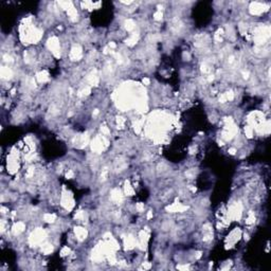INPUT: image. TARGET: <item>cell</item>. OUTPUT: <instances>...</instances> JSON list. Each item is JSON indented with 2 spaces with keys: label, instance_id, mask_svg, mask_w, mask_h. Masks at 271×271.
<instances>
[{
  "label": "cell",
  "instance_id": "obj_15",
  "mask_svg": "<svg viewBox=\"0 0 271 271\" xmlns=\"http://www.w3.org/2000/svg\"><path fill=\"white\" fill-rule=\"evenodd\" d=\"M70 254V249H69L68 247H64L63 249H62L61 251V255L62 256H67V255Z\"/></svg>",
  "mask_w": 271,
  "mask_h": 271
},
{
  "label": "cell",
  "instance_id": "obj_11",
  "mask_svg": "<svg viewBox=\"0 0 271 271\" xmlns=\"http://www.w3.org/2000/svg\"><path fill=\"white\" fill-rule=\"evenodd\" d=\"M124 26H125V30L127 31V32H132V31L135 30L136 23L132 19H127V20H125V23H124Z\"/></svg>",
  "mask_w": 271,
  "mask_h": 271
},
{
  "label": "cell",
  "instance_id": "obj_12",
  "mask_svg": "<svg viewBox=\"0 0 271 271\" xmlns=\"http://www.w3.org/2000/svg\"><path fill=\"white\" fill-rule=\"evenodd\" d=\"M44 220H45L46 223H53L56 220V216H55L54 214H51V213H46V214L44 215Z\"/></svg>",
  "mask_w": 271,
  "mask_h": 271
},
{
  "label": "cell",
  "instance_id": "obj_6",
  "mask_svg": "<svg viewBox=\"0 0 271 271\" xmlns=\"http://www.w3.org/2000/svg\"><path fill=\"white\" fill-rule=\"evenodd\" d=\"M110 199L115 203H120L123 201V196H122V193L120 192L118 188H114V190L111 191V195H110Z\"/></svg>",
  "mask_w": 271,
  "mask_h": 271
},
{
  "label": "cell",
  "instance_id": "obj_10",
  "mask_svg": "<svg viewBox=\"0 0 271 271\" xmlns=\"http://www.w3.org/2000/svg\"><path fill=\"white\" fill-rule=\"evenodd\" d=\"M124 193H125L126 196H132V195L135 194L134 188H132V185H130L128 181L125 182V185H124Z\"/></svg>",
  "mask_w": 271,
  "mask_h": 271
},
{
  "label": "cell",
  "instance_id": "obj_13",
  "mask_svg": "<svg viewBox=\"0 0 271 271\" xmlns=\"http://www.w3.org/2000/svg\"><path fill=\"white\" fill-rule=\"evenodd\" d=\"M52 251H53V246L51 245V244H46V245H44L43 247H41V252L46 255L50 254Z\"/></svg>",
  "mask_w": 271,
  "mask_h": 271
},
{
  "label": "cell",
  "instance_id": "obj_8",
  "mask_svg": "<svg viewBox=\"0 0 271 271\" xmlns=\"http://www.w3.org/2000/svg\"><path fill=\"white\" fill-rule=\"evenodd\" d=\"M36 81L40 84L46 83L47 81H49V74L47 71H40L36 74Z\"/></svg>",
  "mask_w": 271,
  "mask_h": 271
},
{
  "label": "cell",
  "instance_id": "obj_14",
  "mask_svg": "<svg viewBox=\"0 0 271 271\" xmlns=\"http://www.w3.org/2000/svg\"><path fill=\"white\" fill-rule=\"evenodd\" d=\"M162 18H163V13H162L161 11H157V12L154 14V19H155V20L160 21V20H162Z\"/></svg>",
  "mask_w": 271,
  "mask_h": 271
},
{
  "label": "cell",
  "instance_id": "obj_5",
  "mask_svg": "<svg viewBox=\"0 0 271 271\" xmlns=\"http://www.w3.org/2000/svg\"><path fill=\"white\" fill-rule=\"evenodd\" d=\"M185 210H188V206H183L182 203H173L172 206H168L166 208V211L172 213H176V212H184Z\"/></svg>",
  "mask_w": 271,
  "mask_h": 271
},
{
  "label": "cell",
  "instance_id": "obj_18",
  "mask_svg": "<svg viewBox=\"0 0 271 271\" xmlns=\"http://www.w3.org/2000/svg\"><path fill=\"white\" fill-rule=\"evenodd\" d=\"M228 153L230 155H235L237 153V150L235 147H231V148H229V150H228Z\"/></svg>",
  "mask_w": 271,
  "mask_h": 271
},
{
  "label": "cell",
  "instance_id": "obj_1",
  "mask_svg": "<svg viewBox=\"0 0 271 271\" xmlns=\"http://www.w3.org/2000/svg\"><path fill=\"white\" fill-rule=\"evenodd\" d=\"M267 10L268 6H266V4L261 3V2H252L250 4V8H249L251 15H254V16H259Z\"/></svg>",
  "mask_w": 271,
  "mask_h": 271
},
{
  "label": "cell",
  "instance_id": "obj_4",
  "mask_svg": "<svg viewBox=\"0 0 271 271\" xmlns=\"http://www.w3.org/2000/svg\"><path fill=\"white\" fill-rule=\"evenodd\" d=\"M74 233L79 241H85L88 236V231L83 227H76L74 229Z\"/></svg>",
  "mask_w": 271,
  "mask_h": 271
},
{
  "label": "cell",
  "instance_id": "obj_19",
  "mask_svg": "<svg viewBox=\"0 0 271 271\" xmlns=\"http://www.w3.org/2000/svg\"><path fill=\"white\" fill-rule=\"evenodd\" d=\"M142 83L144 84V85H146V86H148L150 84V81L148 79H146V77H144L143 79H142Z\"/></svg>",
  "mask_w": 271,
  "mask_h": 271
},
{
  "label": "cell",
  "instance_id": "obj_9",
  "mask_svg": "<svg viewBox=\"0 0 271 271\" xmlns=\"http://www.w3.org/2000/svg\"><path fill=\"white\" fill-rule=\"evenodd\" d=\"M13 76V71L10 67H2L1 68V77L2 79H9Z\"/></svg>",
  "mask_w": 271,
  "mask_h": 271
},
{
  "label": "cell",
  "instance_id": "obj_7",
  "mask_svg": "<svg viewBox=\"0 0 271 271\" xmlns=\"http://www.w3.org/2000/svg\"><path fill=\"white\" fill-rule=\"evenodd\" d=\"M24 229H26V225L23 223V221H17L16 223L13 227V233L15 235H18L20 234L21 232H23Z\"/></svg>",
  "mask_w": 271,
  "mask_h": 271
},
{
  "label": "cell",
  "instance_id": "obj_16",
  "mask_svg": "<svg viewBox=\"0 0 271 271\" xmlns=\"http://www.w3.org/2000/svg\"><path fill=\"white\" fill-rule=\"evenodd\" d=\"M136 210L138 211V212H143L144 211V203L142 202H139L136 204Z\"/></svg>",
  "mask_w": 271,
  "mask_h": 271
},
{
  "label": "cell",
  "instance_id": "obj_17",
  "mask_svg": "<svg viewBox=\"0 0 271 271\" xmlns=\"http://www.w3.org/2000/svg\"><path fill=\"white\" fill-rule=\"evenodd\" d=\"M66 177H67V179H72L74 177V173L72 171H68L67 174H66Z\"/></svg>",
  "mask_w": 271,
  "mask_h": 271
},
{
  "label": "cell",
  "instance_id": "obj_3",
  "mask_svg": "<svg viewBox=\"0 0 271 271\" xmlns=\"http://www.w3.org/2000/svg\"><path fill=\"white\" fill-rule=\"evenodd\" d=\"M70 59L71 61H79L83 56V52H82V48L79 45H74L71 48L70 51Z\"/></svg>",
  "mask_w": 271,
  "mask_h": 271
},
{
  "label": "cell",
  "instance_id": "obj_2",
  "mask_svg": "<svg viewBox=\"0 0 271 271\" xmlns=\"http://www.w3.org/2000/svg\"><path fill=\"white\" fill-rule=\"evenodd\" d=\"M47 46H48L49 50L54 54V56L56 57L61 56V48H59V41L58 39H57V37L53 36L51 37V38H49Z\"/></svg>",
  "mask_w": 271,
  "mask_h": 271
}]
</instances>
